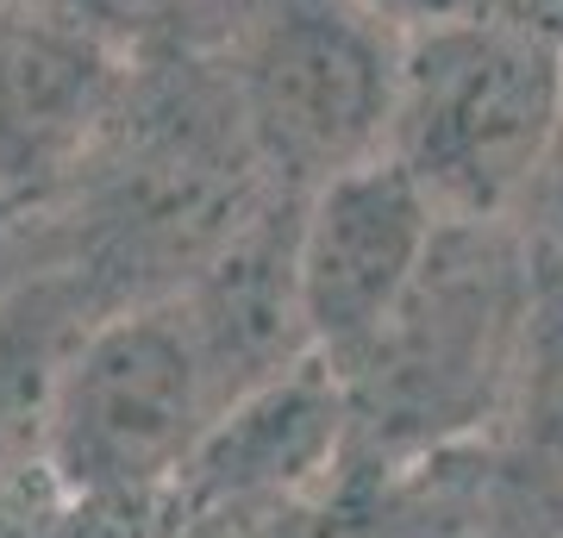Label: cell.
Listing matches in <instances>:
<instances>
[{"instance_id": "13", "label": "cell", "mask_w": 563, "mask_h": 538, "mask_svg": "<svg viewBox=\"0 0 563 538\" xmlns=\"http://www.w3.org/2000/svg\"><path fill=\"white\" fill-rule=\"evenodd\" d=\"M63 488L44 470H25V476L0 482V538H44L51 532V514H57Z\"/></svg>"}, {"instance_id": "3", "label": "cell", "mask_w": 563, "mask_h": 538, "mask_svg": "<svg viewBox=\"0 0 563 538\" xmlns=\"http://www.w3.org/2000/svg\"><path fill=\"white\" fill-rule=\"evenodd\" d=\"M220 419V395L176 288L125 300L81 339L44 432L63 495H169Z\"/></svg>"}, {"instance_id": "6", "label": "cell", "mask_w": 563, "mask_h": 538, "mask_svg": "<svg viewBox=\"0 0 563 538\" xmlns=\"http://www.w3.org/2000/svg\"><path fill=\"white\" fill-rule=\"evenodd\" d=\"M295 220H301V195L288 207L244 213L213 239V251L195 263V276L176 282V300L195 326L220 414L239 395L313 358L301 319V282H295Z\"/></svg>"}, {"instance_id": "9", "label": "cell", "mask_w": 563, "mask_h": 538, "mask_svg": "<svg viewBox=\"0 0 563 538\" xmlns=\"http://www.w3.org/2000/svg\"><path fill=\"white\" fill-rule=\"evenodd\" d=\"M113 307L125 300H107L95 270H81L76 257L38 263L0 295V482L44 470V432L57 414L63 376L81 339Z\"/></svg>"}, {"instance_id": "10", "label": "cell", "mask_w": 563, "mask_h": 538, "mask_svg": "<svg viewBox=\"0 0 563 538\" xmlns=\"http://www.w3.org/2000/svg\"><path fill=\"white\" fill-rule=\"evenodd\" d=\"M383 20L407 25H439V20H495V25H526L544 39H563V0H363Z\"/></svg>"}, {"instance_id": "12", "label": "cell", "mask_w": 563, "mask_h": 538, "mask_svg": "<svg viewBox=\"0 0 563 538\" xmlns=\"http://www.w3.org/2000/svg\"><path fill=\"white\" fill-rule=\"evenodd\" d=\"M520 232L532 239L539 263L551 276H563V113H558V132L544 144V163L532 176V195H526V213H520Z\"/></svg>"}, {"instance_id": "4", "label": "cell", "mask_w": 563, "mask_h": 538, "mask_svg": "<svg viewBox=\"0 0 563 538\" xmlns=\"http://www.w3.org/2000/svg\"><path fill=\"white\" fill-rule=\"evenodd\" d=\"M401 25L363 0H257L239 44L244 139L282 195L388 157Z\"/></svg>"}, {"instance_id": "11", "label": "cell", "mask_w": 563, "mask_h": 538, "mask_svg": "<svg viewBox=\"0 0 563 538\" xmlns=\"http://www.w3.org/2000/svg\"><path fill=\"white\" fill-rule=\"evenodd\" d=\"M163 495H63L44 538H157Z\"/></svg>"}, {"instance_id": "1", "label": "cell", "mask_w": 563, "mask_h": 538, "mask_svg": "<svg viewBox=\"0 0 563 538\" xmlns=\"http://www.w3.org/2000/svg\"><path fill=\"white\" fill-rule=\"evenodd\" d=\"M539 270L520 226H444L383 339L339 370L351 432L439 451L488 426L539 344Z\"/></svg>"}, {"instance_id": "7", "label": "cell", "mask_w": 563, "mask_h": 538, "mask_svg": "<svg viewBox=\"0 0 563 538\" xmlns=\"http://www.w3.org/2000/svg\"><path fill=\"white\" fill-rule=\"evenodd\" d=\"M120 63L81 20L0 0V195L57 182L113 113Z\"/></svg>"}, {"instance_id": "2", "label": "cell", "mask_w": 563, "mask_h": 538, "mask_svg": "<svg viewBox=\"0 0 563 538\" xmlns=\"http://www.w3.org/2000/svg\"><path fill=\"white\" fill-rule=\"evenodd\" d=\"M563 113V39L495 20L401 32L388 163L444 226H520Z\"/></svg>"}, {"instance_id": "8", "label": "cell", "mask_w": 563, "mask_h": 538, "mask_svg": "<svg viewBox=\"0 0 563 538\" xmlns=\"http://www.w3.org/2000/svg\"><path fill=\"white\" fill-rule=\"evenodd\" d=\"M344 439H351L344 376L325 358H301L213 419L176 495L188 488V507H282L325 463H339Z\"/></svg>"}, {"instance_id": "5", "label": "cell", "mask_w": 563, "mask_h": 538, "mask_svg": "<svg viewBox=\"0 0 563 538\" xmlns=\"http://www.w3.org/2000/svg\"><path fill=\"white\" fill-rule=\"evenodd\" d=\"M439 232L444 220L388 157L307 188L295 220V282L313 358L351 370L383 339Z\"/></svg>"}, {"instance_id": "14", "label": "cell", "mask_w": 563, "mask_h": 538, "mask_svg": "<svg viewBox=\"0 0 563 538\" xmlns=\"http://www.w3.org/2000/svg\"><path fill=\"white\" fill-rule=\"evenodd\" d=\"M38 263H51V251L32 239V226L0 220V295H7L13 282H25L32 270H38Z\"/></svg>"}]
</instances>
